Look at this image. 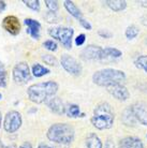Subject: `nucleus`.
<instances>
[{
	"label": "nucleus",
	"instance_id": "obj_1",
	"mask_svg": "<svg viewBox=\"0 0 147 148\" xmlns=\"http://www.w3.org/2000/svg\"><path fill=\"white\" fill-rule=\"evenodd\" d=\"M59 89L58 84L54 81L38 83L29 86L27 89V96L31 102L36 104L46 103L51 98L55 97Z\"/></svg>",
	"mask_w": 147,
	"mask_h": 148
},
{
	"label": "nucleus",
	"instance_id": "obj_18",
	"mask_svg": "<svg viewBox=\"0 0 147 148\" xmlns=\"http://www.w3.org/2000/svg\"><path fill=\"white\" fill-rule=\"evenodd\" d=\"M85 145H86V148H103V144L100 137L96 133H92V132L87 134Z\"/></svg>",
	"mask_w": 147,
	"mask_h": 148
},
{
	"label": "nucleus",
	"instance_id": "obj_29",
	"mask_svg": "<svg viewBox=\"0 0 147 148\" xmlns=\"http://www.w3.org/2000/svg\"><path fill=\"white\" fill-rule=\"evenodd\" d=\"M43 47L45 49L49 51V52H56L57 48H58V45H57V43L54 40H46L43 43Z\"/></svg>",
	"mask_w": 147,
	"mask_h": 148
},
{
	"label": "nucleus",
	"instance_id": "obj_32",
	"mask_svg": "<svg viewBox=\"0 0 147 148\" xmlns=\"http://www.w3.org/2000/svg\"><path fill=\"white\" fill-rule=\"evenodd\" d=\"M85 41H86V36L84 34H81L75 38V44L77 46H82L85 43Z\"/></svg>",
	"mask_w": 147,
	"mask_h": 148
},
{
	"label": "nucleus",
	"instance_id": "obj_42",
	"mask_svg": "<svg viewBox=\"0 0 147 148\" xmlns=\"http://www.w3.org/2000/svg\"><path fill=\"white\" fill-rule=\"evenodd\" d=\"M1 99H2V95H1V93H0V100H1Z\"/></svg>",
	"mask_w": 147,
	"mask_h": 148
},
{
	"label": "nucleus",
	"instance_id": "obj_3",
	"mask_svg": "<svg viewBox=\"0 0 147 148\" xmlns=\"http://www.w3.org/2000/svg\"><path fill=\"white\" fill-rule=\"evenodd\" d=\"M46 136L51 142L59 145H70L74 141L75 131L66 122H56L48 128Z\"/></svg>",
	"mask_w": 147,
	"mask_h": 148
},
{
	"label": "nucleus",
	"instance_id": "obj_21",
	"mask_svg": "<svg viewBox=\"0 0 147 148\" xmlns=\"http://www.w3.org/2000/svg\"><path fill=\"white\" fill-rule=\"evenodd\" d=\"M49 72H51L49 69L45 68L44 66H42L40 63H34L32 68H31V73H32L34 77H42V76L48 74Z\"/></svg>",
	"mask_w": 147,
	"mask_h": 148
},
{
	"label": "nucleus",
	"instance_id": "obj_35",
	"mask_svg": "<svg viewBox=\"0 0 147 148\" xmlns=\"http://www.w3.org/2000/svg\"><path fill=\"white\" fill-rule=\"evenodd\" d=\"M5 8H7V2L3 0H0V13L3 12L5 10Z\"/></svg>",
	"mask_w": 147,
	"mask_h": 148
},
{
	"label": "nucleus",
	"instance_id": "obj_40",
	"mask_svg": "<svg viewBox=\"0 0 147 148\" xmlns=\"http://www.w3.org/2000/svg\"><path fill=\"white\" fill-rule=\"evenodd\" d=\"M141 7L143 8H147V1H141Z\"/></svg>",
	"mask_w": 147,
	"mask_h": 148
},
{
	"label": "nucleus",
	"instance_id": "obj_16",
	"mask_svg": "<svg viewBox=\"0 0 147 148\" xmlns=\"http://www.w3.org/2000/svg\"><path fill=\"white\" fill-rule=\"evenodd\" d=\"M122 56V52L118 48L115 47H104L102 48L100 60L101 61H109V60H114L117 58H120Z\"/></svg>",
	"mask_w": 147,
	"mask_h": 148
},
{
	"label": "nucleus",
	"instance_id": "obj_33",
	"mask_svg": "<svg viewBox=\"0 0 147 148\" xmlns=\"http://www.w3.org/2000/svg\"><path fill=\"white\" fill-rule=\"evenodd\" d=\"M78 22L81 24V26L86 30H91V25H90V23L87 21V19H85L84 17L81 19H78Z\"/></svg>",
	"mask_w": 147,
	"mask_h": 148
},
{
	"label": "nucleus",
	"instance_id": "obj_5",
	"mask_svg": "<svg viewBox=\"0 0 147 148\" xmlns=\"http://www.w3.org/2000/svg\"><path fill=\"white\" fill-rule=\"evenodd\" d=\"M48 34L53 39L58 40L63 46L67 49L72 48V39H73L74 29L71 27H52L48 29Z\"/></svg>",
	"mask_w": 147,
	"mask_h": 148
},
{
	"label": "nucleus",
	"instance_id": "obj_23",
	"mask_svg": "<svg viewBox=\"0 0 147 148\" xmlns=\"http://www.w3.org/2000/svg\"><path fill=\"white\" fill-rule=\"evenodd\" d=\"M139 34H140V29L135 25H130L125 31V36L128 40H133L134 38H136V36Z\"/></svg>",
	"mask_w": 147,
	"mask_h": 148
},
{
	"label": "nucleus",
	"instance_id": "obj_2",
	"mask_svg": "<svg viewBox=\"0 0 147 148\" xmlns=\"http://www.w3.org/2000/svg\"><path fill=\"white\" fill-rule=\"evenodd\" d=\"M115 113L109 102H101L93 110L91 125L98 130H109L114 125Z\"/></svg>",
	"mask_w": 147,
	"mask_h": 148
},
{
	"label": "nucleus",
	"instance_id": "obj_9",
	"mask_svg": "<svg viewBox=\"0 0 147 148\" xmlns=\"http://www.w3.org/2000/svg\"><path fill=\"white\" fill-rule=\"evenodd\" d=\"M136 121L143 126H147V104L145 102H135L129 106Z\"/></svg>",
	"mask_w": 147,
	"mask_h": 148
},
{
	"label": "nucleus",
	"instance_id": "obj_41",
	"mask_svg": "<svg viewBox=\"0 0 147 148\" xmlns=\"http://www.w3.org/2000/svg\"><path fill=\"white\" fill-rule=\"evenodd\" d=\"M1 121H2V115H1V112H0V128H1Z\"/></svg>",
	"mask_w": 147,
	"mask_h": 148
},
{
	"label": "nucleus",
	"instance_id": "obj_26",
	"mask_svg": "<svg viewBox=\"0 0 147 148\" xmlns=\"http://www.w3.org/2000/svg\"><path fill=\"white\" fill-rule=\"evenodd\" d=\"M0 87L1 88L7 87V70L1 61H0Z\"/></svg>",
	"mask_w": 147,
	"mask_h": 148
},
{
	"label": "nucleus",
	"instance_id": "obj_28",
	"mask_svg": "<svg viewBox=\"0 0 147 148\" xmlns=\"http://www.w3.org/2000/svg\"><path fill=\"white\" fill-rule=\"evenodd\" d=\"M45 5L46 8L48 9V11L49 12H56L59 10V2L58 1H55V0H45L44 1Z\"/></svg>",
	"mask_w": 147,
	"mask_h": 148
},
{
	"label": "nucleus",
	"instance_id": "obj_31",
	"mask_svg": "<svg viewBox=\"0 0 147 148\" xmlns=\"http://www.w3.org/2000/svg\"><path fill=\"white\" fill-rule=\"evenodd\" d=\"M98 34H99L101 38H104V39H110V38H112V36H113V34L107 29H100L99 31H98Z\"/></svg>",
	"mask_w": 147,
	"mask_h": 148
},
{
	"label": "nucleus",
	"instance_id": "obj_17",
	"mask_svg": "<svg viewBox=\"0 0 147 148\" xmlns=\"http://www.w3.org/2000/svg\"><path fill=\"white\" fill-rule=\"evenodd\" d=\"M63 7H65V9L68 11V13L70 15H72L74 18H76V19L83 18V14H82L81 10L76 7V4L74 3L73 1L66 0V1L63 2Z\"/></svg>",
	"mask_w": 147,
	"mask_h": 148
},
{
	"label": "nucleus",
	"instance_id": "obj_36",
	"mask_svg": "<svg viewBox=\"0 0 147 148\" xmlns=\"http://www.w3.org/2000/svg\"><path fill=\"white\" fill-rule=\"evenodd\" d=\"M19 148H32V145L30 144L29 142H24Z\"/></svg>",
	"mask_w": 147,
	"mask_h": 148
},
{
	"label": "nucleus",
	"instance_id": "obj_4",
	"mask_svg": "<svg viewBox=\"0 0 147 148\" xmlns=\"http://www.w3.org/2000/svg\"><path fill=\"white\" fill-rule=\"evenodd\" d=\"M126 81V74L124 71L106 68L95 72L92 74V82L101 87H109L115 84H124Z\"/></svg>",
	"mask_w": 147,
	"mask_h": 148
},
{
	"label": "nucleus",
	"instance_id": "obj_19",
	"mask_svg": "<svg viewBox=\"0 0 147 148\" xmlns=\"http://www.w3.org/2000/svg\"><path fill=\"white\" fill-rule=\"evenodd\" d=\"M122 122H124V125H126V126H128V127H135L136 122H137L135 117L133 116L130 108H127L125 111L122 112Z\"/></svg>",
	"mask_w": 147,
	"mask_h": 148
},
{
	"label": "nucleus",
	"instance_id": "obj_24",
	"mask_svg": "<svg viewBox=\"0 0 147 148\" xmlns=\"http://www.w3.org/2000/svg\"><path fill=\"white\" fill-rule=\"evenodd\" d=\"M134 64L137 69L145 71L147 73V55H141L134 60Z\"/></svg>",
	"mask_w": 147,
	"mask_h": 148
},
{
	"label": "nucleus",
	"instance_id": "obj_14",
	"mask_svg": "<svg viewBox=\"0 0 147 148\" xmlns=\"http://www.w3.org/2000/svg\"><path fill=\"white\" fill-rule=\"evenodd\" d=\"M47 108L51 110V112H53L56 115H63L66 114V106L63 102L61 101V99L59 97H53L49 100L46 102Z\"/></svg>",
	"mask_w": 147,
	"mask_h": 148
},
{
	"label": "nucleus",
	"instance_id": "obj_20",
	"mask_svg": "<svg viewBox=\"0 0 147 148\" xmlns=\"http://www.w3.org/2000/svg\"><path fill=\"white\" fill-rule=\"evenodd\" d=\"M105 3L114 12L124 11L127 8V1H124V0H109V1H105Z\"/></svg>",
	"mask_w": 147,
	"mask_h": 148
},
{
	"label": "nucleus",
	"instance_id": "obj_6",
	"mask_svg": "<svg viewBox=\"0 0 147 148\" xmlns=\"http://www.w3.org/2000/svg\"><path fill=\"white\" fill-rule=\"evenodd\" d=\"M13 81L17 85H25L29 81H31V71L28 63L25 61L16 63L12 71Z\"/></svg>",
	"mask_w": 147,
	"mask_h": 148
},
{
	"label": "nucleus",
	"instance_id": "obj_25",
	"mask_svg": "<svg viewBox=\"0 0 147 148\" xmlns=\"http://www.w3.org/2000/svg\"><path fill=\"white\" fill-rule=\"evenodd\" d=\"M41 58L44 61V63H46L48 66H53V67H57L58 66V60H57L55 56L49 55V54H44V55H42Z\"/></svg>",
	"mask_w": 147,
	"mask_h": 148
},
{
	"label": "nucleus",
	"instance_id": "obj_43",
	"mask_svg": "<svg viewBox=\"0 0 147 148\" xmlns=\"http://www.w3.org/2000/svg\"><path fill=\"white\" fill-rule=\"evenodd\" d=\"M146 43H147V39H146Z\"/></svg>",
	"mask_w": 147,
	"mask_h": 148
},
{
	"label": "nucleus",
	"instance_id": "obj_15",
	"mask_svg": "<svg viewBox=\"0 0 147 148\" xmlns=\"http://www.w3.org/2000/svg\"><path fill=\"white\" fill-rule=\"evenodd\" d=\"M25 25L27 26V32L31 36L32 39L34 40H39L40 39V29H41V24L38 22L37 19L33 18H25L24 21Z\"/></svg>",
	"mask_w": 147,
	"mask_h": 148
},
{
	"label": "nucleus",
	"instance_id": "obj_34",
	"mask_svg": "<svg viewBox=\"0 0 147 148\" xmlns=\"http://www.w3.org/2000/svg\"><path fill=\"white\" fill-rule=\"evenodd\" d=\"M104 148H114V142L111 138H107V141L105 142V145H104Z\"/></svg>",
	"mask_w": 147,
	"mask_h": 148
},
{
	"label": "nucleus",
	"instance_id": "obj_11",
	"mask_svg": "<svg viewBox=\"0 0 147 148\" xmlns=\"http://www.w3.org/2000/svg\"><path fill=\"white\" fill-rule=\"evenodd\" d=\"M106 90L111 96H113L116 100L120 101V102H125L130 98V92L124 84L111 85L106 87Z\"/></svg>",
	"mask_w": 147,
	"mask_h": 148
},
{
	"label": "nucleus",
	"instance_id": "obj_27",
	"mask_svg": "<svg viewBox=\"0 0 147 148\" xmlns=\"http://www.w3.org/2000/svg\"><path fill=\"white\" fill-rule=\"evenodd\" d=\"M23 2L25 3L26 7L31 9L32 11L39 12L40 11V1L39 0H23Z\"/></svg>",
	"mask_w": 147,
	"mask_h": 148
},
{
	"label": "nucleus",
	"instance_id": "obj_38",
	"mask_svg": "<svg viewBox=\"0 0 147 148\" xmlns=\"http://www.w3.org/2000/svg\"><path fill=\"white\" fill-rule=\"evenodd\" d=\"M0 147L1 148H17V146L15 144H11V145H8V146H4L2 142H0Z\"/></svg>",
	"mask_w": 147,
	"mask_h": 148
},
{
	"label": "nucleus",
	"instance_id": "obj_30",
	"mask_svg": "<svg viewBox=\"0 0 147 148\" xmlns=\"http://www.w3.org/2000/svg\"><path fill=\"white\" fill-rule=\"evenodd\" d=\"M44 18L47 23H58L59 22V17L57 16L56 13H54V12L48 11L47 13L44 15Z\"/></svg>",
	"mask_w": 147,
	"mask_h": 148
},
{
	"label": "nucleus",
	"instance_id": "obj_12",
	"mask_svg": "<svg viewBox=\"0 0 147 148\" xmlns=\"http://www.w3.org/2000/svg\"><path fill=\"white\" fill-rule=\"evenodd\" d=\"M102 48L99 45H88L81 52V58L84 61L90 60H100Z\"/></svg>",
	"mask_w": 147,
	"mask_h": 148
},
{
	"label": "nucleus",
	"instance_id": "obj_10",
	"mask_svg": "<svg viewBox=\"0 0 147 148\" xmlns=\"http://www.w3.org/2000/svg\"><path fill=\"white\" fill-rule=\"evenodd\" d=\"M2 28L12 36H17L22 29L19 19L14 15H8L2 19Z\"/></svg>",
	"mask_w": 147,
	"mask_h": 148
},
{
	"label": "nucleus",
	"instance_id": "obj_37",
	"mask_svg": "<svg viewBox=\"0 0 147 148\" xmlns=\"http://www.w3.org/2000/svg\"><path fill=\"white\" fill-rule=\"evenodd\" d=\"M141 23H142V25H144V26H147V13L144 14L143 16L141 17Z\"/></svg>",
	"mask_w": 147,
	"mask_h": 148
},
{
	"label": "nucleus",
	"instance_id": "obj_8",
	"mask_svg": "<svg viewBox=\"0 0 147 148\" xmlns=\"http://www.w3.org/2000/svg\"><path fill=\"white\" fill-rule=\"evenodd\" d=\"M60 63H61V67L68 73L71 74V75H73V76H80L82 74V71H83L82 64L74 57H72V56L68 55V54L61 55Z\"/></svg>",
	"mask_w": 147,
	"mask_h": 148
},
{
	"label": "nucleus",
	"instance_id": "obj_39",
	"mask_svg": "<svg viewBox=\"0 0 147 148\" xmlns=\"http://www.w3.org/2000/svg\"><path fill=\"white\" fill-rule=\"evenodd\" d=\"M38 148H55V147H52V146H49V145H46V144H44V143H41V144L38 146Z\"/></svg>",
	"mask_w": 147,
	"mask_h": 148
},
{
	"label": "nucleus",
	"instance_id": "obj_22",
	"mask_svg": "<svg viewBox=\"0 0 147 148\" xmlns=\"http://www.w3.org/2000/svg\"><path fill=\"white\" fill-rule=\"evenodd\" d=\"M66 114L70 118H78V117L82 116L80 106L77 104H70V105H68V108H66Z\"/></svg>",
	"mask_w": 147,
	"mask_h": 148
},
{
	"label": "nucleus",
	"instance_id": "obj_13",
	"mask_svg": "<svg viewBox=\"0 0 147 148\" xmlns=\"http://www.w3.org/2000/svg\"><path fill=\"white\" fill-rule=\"evenodd\" d=\"M118 148H144V144L140 137L126 136L118 142Z\"/></svg>",
	"mask_w": 147,
	"mask_h": 148
},
{
	"label": "nucleus",
	"instance_id": "obj_7",
	"mask_svg": "<svg viewBox=\"0 0 147 148\" xmlns=\"http://www.w3.org/2000/svg\"><path fill=\"white\" fill-rule=\"evenodd\" d=\"M23 123L22 115L17 111H9L4 116L3 129L8 133H14L21 128Z\"/></svg>",
	"mask_w": 147,
	"mask_h": 148
}]
</instances>
